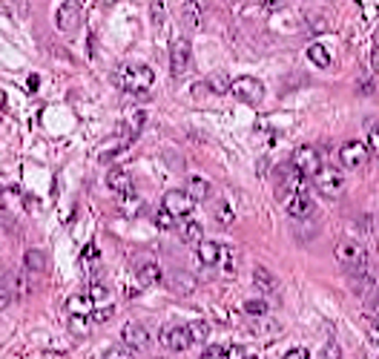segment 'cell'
Listing matches in <instances>:
<instances>
[{
	"instance_id": "6da1fadb",
	"label": "cell",
	"mask_w": 379,
	"mask_h": 359,
	"mask_svg": "<svg viewBox=\"0 0 379 359\" xmlns=\"http://www.w3.org/2000/svg\"><path fill=\"white\" fill-rule=\"evenodd\" d=\"M153 69L144 67V63H124L115 72V84H118L124 92L129 95H147L153 89Z\"/></svg>"
},
{
	"instance_id": "7a4b0ae2",
	"label": "cell",
	"mask_w": 379,
	"mask_h": 359,
	"mask_svg": "<svg viewBox=\"0 0 379 359\" xmlns=\"http://www.w3.org/2000/svg\"><path fill=\"white\" fill-rule=\"evenodd\" d=\"M230 95H233L236 101L247 104V107H256V104H261V98H265V84H261L259 78L241 75V78L233 80V89H230Z\"/></svg>"
},
{
	"instance_id": "3957f363",
	"label": "cell",
	"mask_w": 379,
	"mask_h": 359,
	"mask_svg": "<svg viewBox=\"0 0 379 359\" xmlns=\"http://www.w3.org/2000/svg\"><path fill=\"white\" fill-rule=\"evenodd\" d=\"M336 262L342 268H348L351 273H365V250H362L359 241L345 239L336 244Z\"/></svg>"
},
{
	"instance_id": "277c9868",
	"label": "cell",
	"mask_w": 379,
	"mask_h": 359,
	"mask_svg": "<svg viewBox=\"0 0 379 359\" xmlns=\"http://www.w3.org/2000/svg\"><path fill=\"white\" fill-rule=\"evenodd\" d=\"M161 345L167 351H187L193 345V336H190V325H167V328H161Z\"/></svg>"
},
{
	"instance_id": "5b68a950",
	"label": "cell",
	"mask_w": 379,
	"mask_h": 359,
	"mask_svg": "<svg viewBox=\"0 0 379 359\" xmlns=\"http://www.w3.org/2000/svg\"><path fill=\"white\" fill-rule=\"evenodd\" d=\"M313 187H316L325 199H336L345 187V178H342V173H336V167H322L313 175Z\"/></svg>"
},
{
	"instance_id": "8992f818",
	"label": "cell",
	"mask_w": 379,
	"mask_h": 359,
	"mask_svg": "<svg viewBox=\"0 0 379 359\" xmlns=\"http://www.w3.org/2000/svg\"><path fill=\"white\" fill-rule=\"evenodd\" d=\"M365 161H368V144H362V141H345L339 146V164L345 170H359V167H365Z\"/></svg>"
},
{
	"instance_id": "52a82bcc",
	"label": "cell",
	"mask_w": 379,
	"mask_h": 359,
	"mask_svg": "<svg viewBox=\"0 0 379 359\" xmlns=\"http://www.w3.org/2000/svg\"><path fill=\"white\" fill-rule=\"evenodd\" d=\"M293 167L296 170H299L305 178H313V175H316L325 164H322V158H319V153L316 150H313V146H299V150H296L293 153Z\"/></svg>"
},
{
	"instance_id": "ba28073f",
	"label": "cell",
	"mask_w": 379,
	"mask_h": 359,
	"mask_svg": "<svg viewBox=\"0 0 379 359\" xmlns=\"http://www.w3.org/2000/svg\"><path fill=\"white\" fill-rule=\"evenodd\" d=\"M164 207H167L175 219H187L193 213V207H195V199L187 190H170L167 195H164Z\"/></svg>"
},
{
	"instance_id": "9c48e42d",
	"label": "cell",
	"mask_w": 379,
	"mask_h": 359,
	"mask_svg": "<svg viewBox=\"0 0 379 359\" xmlns=\"http://www.w3.org/2000/svg\"><path fill=\"white\" fill-rule=\"evenodd\" d=\"M121 339H124V345L133 351V353H144L147 348H150V331H147L144 325H138V322L124 325Z\"/></svg>"
},
{
	"instance_id": "30bf717a",
	"label": "cell",
	"mask_w": 379,
	"mask_h": 359,
	"mask_svg": "<svg viewBox=\"0 0 379 359\" xmlns=\"http://www.w3.org/2000/svg\"><path fill=\"white\" fill-rule=\"evenodd\" d=\"M190 55H193V49H190V41L184 38H178L170 49V72L173 75H184L190 69Z\"/></svg>"
},
{
	"instance_id": "8fae6325",
	"label": "cell",
	"mask_w": 379,
	"mask_h": 359,
	"mask_svg": "<svg viewBox=\"0 0 379 359\" xmlns=\"http://www.w3.org/2000/svg\"><path fill=\"white\" fill-rule=\"evenodd\" d=\"M285 210L293 216V219H305V216H310L313 213V202H310V193L307 190H302V193H296L293 199H288L285 202Z\"/></svg>"
},
{
	"instance_id": "7c38bea8",
	"label": "cell",
	"mask_w": 379,
	"mask_h": 359,
	"mask_svg": "<svg viewBox=\"0 0 379 359\" xmlns=\"http://www.w3.org/2000/svg\"><path fill=\"white\" fill-rule=\"evenodd\" d=\"M67 314L69 316H89V314H95V302H92V296L87 293H75V296H69L67 299Z\"/></svg>"
},
{
	"instance_id": "4fadbf2b",
	"label": "cell",
	"mask_w": 379,
	"mask_h": 359,
	"mask_svg": "<svg viewBox=\"0 0 379 359\" xmlns=\"http://www.w3.org/2000/svg\"><path fill=\"white\" fill-rule=\"evenodd\" d=\"M178 236H181V241L202 244V241H204V227L195 221V219H184V221L178 224Z\"/></svg>"
},
{
	"instance_id": "5bb4252c",
	"label": "cell",
	"mask_w": 379,
	"mask_h": 359,
	"mask_svg": "<svg viewBox=\"0 0 379 359\" xmlns=\"http://www.w3.org/2000/svg\"><path fill=\"white\" fill-rule=\"evenodd\" d=\"M78 21H80V9H78V3H67V6H61V9H58V29L72 32V29L78 26Z\"/></svg>"
},
{
	"instance_id": "9a60e30c",
	"label": "cell",
	"mask_w": 379,
	"mask_h": 359,
	"mask_svg": "<svg viewBox=\"0 0 379 359\" xmlns=\"http://www.w3.org/2000/svg\"><path fill=\"white\" fill-rule=\"evenodd\" d=\"M107 187L115 190V193L129 195V193H133V178H129L127 170H112V173L107 175Z\"/></svg>"
},
{
	"instance_id": "2e32d148",
	"label": "cell",
	"mask_w": 379,
	"mask_h": 359,
	"mask_svg": "<svg viewBox=\"0 0 379 359\" xmlns=\"http://www.w3.org/2000/svg\"><path fill=\"white\" fill-rule=\"evenodd\" d=\"M219 259H221V244L204 239L199 244V262L202 265H219Z\"/></svg>"
},
{
	"instance_id": "e0dca14e",
	"label": "cell",
	"mask_w": 379,
	"mask_h": 359,
	"mask_svg": "<svg viewBox=\"0 0 379 359\" xmlns=\"http://www.w3.org/2000/svg\"><path fill=\"white\" fill-rule=\"evenodd\" d=\"M307 58H310L313 67H319V69L331 67V52H327L322 43H310V46H307Z\"/></svg>"
},
{
	"instance_id": "ac0fdd59",
	"label": "cell",
	"mask_w": 379,
	"mask_h": 359,
	"mask_svg": "<svg viewBox=\"0 0 379 359\" xmlns=\"http://www.w3.org/2000/svg\"><path fill=\"white\" fill-rule=\"evenodd\" d=\"M138 282H141L144 287L158 285V282H161V268H158L155 262H144V265L138 268Z\"/></svg>"
},
{
	"instance_id": "d6986e66",
	"label": "cell",
	"mask_w": 379,
	"mask_h": 359,
	"mask_svg": "<svg viewBox=\"0 0 379 359\" xmlns=\"http://www.w3.org/2000/svg\"><path fill=\"white\" fill-rule=\"evenodd\" d=\"M187 193L193 195L195 202H204L207 195H210V184H207V178H204V175H190V182H187Z\"/></svg>"
},
{
	"instance_id": "ffe728a7",
	"label": "cell",
	"mask_w": 379,
	"mask_h": 359,
	"mask_svg": "<svg viewBox=\"0 0 379 359\" xmlns=\"http://www.w3.org/2000/svg\"><path fill=\"white\" fill-rule=\"evenodd\" d=\"M26 270H32V273H43L46 270V256L38 248L26 250Z\"/></svg>"
},
{
	"instance_id": "44dd1931",
	"label": "cell",
	"mask_w": 379,
	"mask_h": 359,
	"mask_svg": "<svg viewBox=\"0 0 379 359\" xmlns=\"http://www.w3.org/2000/svg\"><path fill=\"white\" fill-rule=\"evenodd\" d=\"M253 282H256L259 290H276V276L270 270H265V268H256L253 270Z\"/></svg>"
},
{
	"instance_id": "7402d4cb",
	"label": "cell",
	"mask_w": 379,
	"mask_h": 359,
	"mask_svg": "<svg viewBox=\"0 0 379 359\" xmlns=\"http://www.w3.org/2000/svg\"><path fill=\"white\" fill-rule=\"evenodd\" d=\"M219 265L224 273H236V265H239V253L233 248H227V244H221V259H219Z\"/></svg>"
},
{
	"instance_id": "603a6c76",
	"label": "cell",
	"mask_w": 379,
	"mask_h": 359,
	"mask_svg": "<svg viewBox=\"0 0 379 359\" xmlns=\"http://www.w3.org/2000/svg\"><path fill=\"white\" fill-rule=\"evenodd\" d=\"M190 336H193V342H207V336H210V325H207L204 319L190 322Z\"/></svg>"
},
{
	"instance_id": "cb8c5ba5",
	"label": "cell",
	"mask_w": 379,
	"mask_h": 359,
	"mask_svg": "<svg viewBox=\"0 0 379 359\" xmlns=\"http://www.w3.org/2000/svg\"><path fill=\"white\" fill-rule=\"evenodd\" d=\"M213 213H216V219H219L221 224H233V221H236L233 207H230L227 202H219V204H216V210H213Z\"/></svg>"
},
{
	"instance_id": "d4e9b609",
	"label": "cell",
	"mask_w": 379,
	"mask_h": 359,
	"mask_svg": "<svg viewBox=\"0 0 379 359\" xmlns=\"http://www.w3.org/2000/svg\"><path fill=\"white\" fill-rule=\"evenodd\" d=\"M207 84L213 87V92H216V95H227L230 89H233V84H230V80H227L224 75H213V78L207 80Z\"/></svg>"
},
{
	"instance_id": "484cf974",
	"label": "cell",
	"mask_w": 379,
	"mask_h": 359,
	"mask_svg": "<svg viewBox=\"0 0 379 359\" xmlns=\"http://www.w3.org/2000/svg\"><path fill=\"white\" fill-rule=\"evenodd\" d=\"M155 227H161V230H170V227H175V216L170 213L167 207H161L155 213Z\"/></svg>"
},
{
	"instance_id": "4316f807",
	"label": "cell",
	"mask_w": 379,
	"mask_h": 359,
	"mask_svg": "<svg viewBox=\"0 0 379 359\" xmlns=\"http://www.w3.org/2000/svg\"><path fill=\"white\" fill-rule=\"evenodd\" d=\"M244 314H250V316H265V314H268V302H261V299L244 302Z\"/></svg>"
},
{
	"instance_id": "83f0119b",
	"label": "cell",
	"mask_w": 379,
	"mask_h": 359,
	"mask_svg": "<svg viewBox=\"0 0 379 359\" xmlns=\"http://www.w3.org/2000/svg\"><path fill=\"white\" fill-rule=\"evenodd\" d=\"M69 331H72L75 336H84V334L89 331L87 316H69Z\"/></svg>"
},
{
	"instance_id": "f1b7e54d",
	"label": "cell",
	"mask_w": 379,
	"mask_h": 359,
	"mask_svg": "<svg viewBox=\"0 0 379 359\" xmlns=\"http://www.w3.org/2000/svg\"><path fill=\"white\" fill-rule=\"evenodd\" d=\"M104 359H133V351L127 345H112V348H107Z\"/></svg>"
},
{
	"instance_id": "f546056e",
	"label": "cell",
	"mask_w": 379,
	"mask_h": 359,
	"mask_svg": "<svg viewBox=\"0 0 379 359\" xmlns=\"http://www.w3.org/2000/svg\"><path fill=\"white\" fill-rule=\"evenodd\" d=\"M89 296H92V302H95V305H104V302L109 299V290H107L101 282H95V285L89 287Z\"/></svg>"
},
{
	"instance_id": "4dcf8cb0",
	"label": "cell",
	"mask_w": 379,
	"mask_h": 359,
	"mask_svg": "<svg viewBox=\"0 0 379 359\" xmlns=\"http://www.w3.org/2000/svg\"><path fill=\"white\" fill-rule=\"evenodd\" d=\"M224 351L227 348H221V345H207L202 351V359H224Z\"/></svg>"
},
{
	"instance_id": "1f68e13d",
	"label": "cell",
	"mask_w": 379,
	"mask_h": 359,
	"mask_svg": "<svg viewBox=\"0 0 379 359\" xmlns=\"http://www.w3.org/2000/svg\"><path fill=\"white\" fill-rule=\"evenodd\" d=\"M368 150L379 155V124H373L371 133H368Z\"/></svg>"
},
{
	"instance_id": "d6a6232c",
	"label": "cell",
	"mask_w": 379,
	"mask_h": 359,
	"mask_svg": "<svg viewBox=\"0 0 379 359\" xmlns=\"http://www.w3.org/2000/svg\"><path fill=\"white\" fill-rule=\"evenodd\" d=\"M322 359H342V348L336 345V342H327L325 351H322Z\"/></svg>"
},
{
	"instance_id": "836d02e7",
	"label": "cell",
	"mask_w": 379,
	"mask_h": 359,
	"mask_svg": "<svg viewBox=\"0 0 379 359\" xmlns=\"http://www.w3.org/2000/svg\"><path fill=\"white\" fill-rule=\"evenodd\" d=\"M368 339L373 342V345H379V316L368 319Z\"/></svg>"
},
{
	"instance_id": "e575fe53",
	"label": "cell",
	"mask_w": 379,
	"mask_h": 359,
	"mask_svg": "<svg viewBox=\"0 0 379 359\" xmlns=\"http://www.w3.org/2000/svg\"><path fill=\"white\" fill-rule=\"evenodd\" d=\"M115 311L107 305V307H95V314H92V322H109V316H112Z\"/></svg>"
},
{
	"instance_id": "d590c367",
	"label": "cell",
	"mask_w": 379,
	"mask_h": 359,
	"mask_svg": "<svg viewBox=\"0 0 379 359\" xmlns=\"http://www.w3.org/2000/svg\"><path fill=\"white\" fill-rule=\"evenodd\" d=\"M29 293V282H26V276L21 273L18 279H14V296H26Z\"/></svg>"
},
{
	"instance_id": "8d00e7d4",
	"label": "cell",
	"mask_w": 379,
	"mask_h": 359,
	"mask_svg": "<svg viewBox=\"0 0 379 359\" xmlns=\"http://www.w3.org/2000/svg\"><path fill=\"white\" fill-rule=\"evenodd\" d=\"M224 359H247V356H244V348H241V345H227Z\"/></svg>"
},
{
	"instance_id": "74e56055",
	"label": "cell",
	"mask_w": 379,
	"mask_h": 359,
	"mask_svg": "<svg viewBox=\"0 0 379 359\" xmlns=\"http://www.w3.org/2000/svg\"><path fill=\"white\" fill-rule=\"evenodd\" d=\"M282 359H310V353H307V348H290Z\"/></svg>"
},
{
	"instance_id": "f35d334b",
	"label": "cell",
	"mask_w": 379,
	"mask_h": 359,
	"mask_svg": "<svg viewBox=\"0 0 379 359\" xmlns=\"http://www.w3.org/2000/svg\"><path fill=\"white\" fill-rule=\"evenodd\" d=\"M259 3H261V6H265V9H279V6H282V3H285V0H259Z\"/></svg>"
},
{
	"instance_id": "ab89813d",
	"label": "cell",
	"mask_w": 379,
	"mask_h": 359,
	"mask_svg": "<svg viewBox=\"0 0 379 359\" xmlns=\"http://www.w3.org/2000/svg\"><path fill=\"white\" fill-rule=\"evenodd\" d=\"M371 67H373V72L379 75V46H376L373 52H371Z\"/></svg>"
},
{
	"instance_id": "60d3db41",
	"label": "cell",
	"mask_w": 379,
	"mask_h": 359,
	"mask_svg": "<svg viewBox=\"0 0 379 359\" xmlns=\"http://www.w3.org/2000/svg\"><path fill=\"white\" fill-rule=\"evenodd\" d=\"M101 3H115V0H101Z\"/></svg>"
},
{
	"instance_id": "b9f144b4",
	"label": "cell",
	"mask_w": 379,
	"mask_h": 359,
	"mask_svg": "<svg viewBox=\"0 0 379 359\" xmlns=\"http://www.w3.org/2000/svg\"><path fill=\"white\" fill-rule=\"evenodd\" d=\"M247 359H256V356H247Z\"/></svg>"
}]
</instances>
